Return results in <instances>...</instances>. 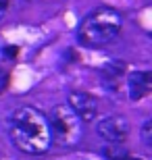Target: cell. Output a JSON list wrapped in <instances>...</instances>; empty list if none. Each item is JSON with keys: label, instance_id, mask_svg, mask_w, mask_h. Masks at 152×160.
<instances>
[{"label": "cell", "instance_id": "1", "mask_svg": "<svg viewBox=\"0 0 152 160\" xmlns=\"http://www.w3.org/2000/svg\"><path fill=\"white\" fill-rule=\"evenodd\" d=\"M8 135L13 146L29 156L46 154L52 148V131L48 117L35 106H19L8 121Z\"/></svg>", "mask_w": 152, "mask_h": 160}, {"label": "cell", "instance_id": "2", "mask_svg": "<svg viewBox=\"0 0 152 160\" xmlns=\"http://www.w3.org/2000/svg\"><path fill=\"white\" fill-rule=\"evenodd\" d=\"M123 29V15L111 6H100L92 11L88 17L81 21L77 38L83 46L88 48H100L117 40Z\"/></svg>", "mask_w": 152, "mask_h": 160}, {"label": "cell", "instance_id": "3", "mask_svg": "<svg viewBox=\"0 0 152 160\" xmlns=\"http://www.w3.org/2000/svg\"><path fill=\"white\" fill-rule=\"evenodd\" d=\"M50 131H52V143L60 148H75L83 139V121L73 112L69 104H59L52 108L48 117Z\"/></svg>", "mask_w": 152, "mask_h": 160}, {"label": "cell", "instance_id": "4", "mask_svg": "<svg viewBox=\"0 0 152 160\" xmlns=\"http://www.w3.org/2000/svg\"><path fill=\"white\" fill-rule=\"evenodd\" d=\"M129 131H131V125L123 114H106L96 125V133L111 146L123 143L129 137Z\"/></svg>", "mask_w": 152, "mask_h": 160}, {"label": "cell", "instance_id": "5", "mask_svg": "<svg viewBox=\"0 0 152 160\" xmlns=\"http://www.w3.org/2000/svg\"><path fill=\"white\" fill-rule=\"evenodd\" d=\"M69 106L73 108V112L83 121V123H92L98 119L100 114V100L94 94L86 92V89H75L69 94Z\"/></svg>", "mask_w": 152, "mask_h": 160}, {"label": "cell", "instance_id": "6", "mask_svg": "<svg viewBox=\"0 0 152 160\" xmlns=\"http://www.w3.org/2000/svg\"><path fill=\"white\" fill-rule=\"evenodd\" d=\"M152 88V75L150 71H134L129 75V98L142 100L144 96L150 94Z\"/></svg>", "mask_w": 152, "mask_h": 160}, {"label": "cell", "instance_id": "7", "mask_svg": "<svg viewBox=\"0 0 152 160\" xmlns=\"http://www.w3.org/2000/svg\"><path fill=\"white\" fill-rule=\"evenodd\" d=\"M150 139H152V121H146L142 125V142L150 146Z\"/></svg>", "mask_w": 152, "mask_h": 160}, {"label": "cell", "instance_id": "8", "mask_svg": "<svg viewBox=\"0 0 152 160\" xmlns=\"http://www.w3.org/2000/svg\"><path fill=\"white\" fill-rule=\"evenodd\" d=\"M4 52L8 54V58H15V56L19 54V48H15V46H6V48H4Z\"/></svg>", "mask_w": 152, "mask_h": 160}, {"label": "cell", "instance_id": "9", "mask_svg": "<svg viewBox=\"0 0 152 160\" xmlns=\"http://www.w3.org/2000/svg\"><path fill=\"white\" fill-rule=\"evenodd\" d=\"M6 8H8V0H0V21L4 19V15H6Z\"/></svg>", "mask_w": 152, "mask_h": 160}, {"label": "cell", "instance_id": "10", "mask_svg": "<svg viewBox=\"0 0 152 160\" xmlns=\"http://www.w3.org/2000/svg\"><path fill=\"white\" fill-rule=\"evenodd\" d=\"M123 160H140V158H131V156H125Z\"/></svg>", "mask_w": 152, "mask_h": 160}]
</instances>
